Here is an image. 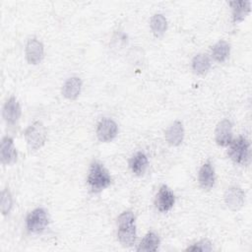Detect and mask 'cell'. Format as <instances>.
<instances>
[{
  "instance_id": "obj_1",
  "label": "cell",
  "mask_w": 252,
  "mask_h": 252,
  "mask_svg": "<svg viewBox=\"0 0 252 252\" xmlns=\"http://www.w3.org/2000/svg\"><path fill=\"white\" fill-rule=\"evenodd\" d=\"M117 236L120 243L125 247H131L136 241L135 216L131 211H125L117 218Z\"/></svg>"
},
{
  "instance_id": "obj_2",
  "label": "cell",
  "mask_w": 252,
  "mask_h": 252,
  "mask_svg": "<svg viewBox=\"0 0 252 252\" xmlns=\"http://www.w3.org/2000/svg\"><path fill=\"white\" fill-rule=\"evenodd\" d=\"M111 181L112 179L108 170L100 162H92L89 169L87 182L93 192L98 193L104 190L111 184Z\"/></svg>"
},
{
  "instance_id": "obj_3",
  "label": "cell",
  "mask_w": 252,
  "mask_h": 252,
  "mask_svg": "<svg viewBox=\"0 0 252 252\" xmlns=\"http://www.w3.org/2000/svg\"><path fill=\"white\" fill-rule=\"evenodd\" d=\"M229 158L238 164H246L250 158V145L246 138L239 136L228 145Z\"/></svg>"
},
{
  "instance_id": "obj_4",
  "label": "cell",
  "mask_w": 252,
  "mask_h": 252,
  "mask_svg": "<svg viewBox=\"0 0 252 252\" xmlns=\"http://www.w3.org/2000/svg\"><path fill=\"white\" fill-rule=\"evenodd\" d=\"M25 139L30 151L39 150L46 141V130L43 124L39 121L31 124L25 131Z\"/></svg>"
},
{
  "instance_id": "obj_5",
  "label": "cell",
  "mask_w": 252,
  "mask_h": 252,
  "mask_svg": "<svg viewBox=\"0 0 252 252\" xmlns=\"http://www.w3.org/2000/svg\"><path fill=\"white\" fill-rule=\"evenodd\" d=\"M47 225L48 216L43 208H36L27 216L26 226L32 233L42 232Z\"/></svg>"
},
{
  "instance_id": "obj_6",
  "label": "cell",
  "mask_w": 252,
  "mask_h": 252,
  "mask_svg": "<svg viewBox=\"0 0 252 252\" xmlns=\"http://www.w3.org/2000/svg\"><path fill=\"white\" fill-rule=\"evenodd\" d=\"M118 133V126L116 122L110 118H102L96 126V136L100 142L112 141Z\"/></svg>"
},
{
  "instance_id": "obj_7",
  "label": "cell",
  "mask_w": 252,
  "mask_h": 252,
  "mask_svg": "<svg viewBox=\"0 0 252 252\" xmlns=\"http://www.w3.org/2000/svg\"><path fill=\"white\" fill-rule=\"evenodd\" d=\"M44 56V47L40 40L32 37L26 44V58L30 64H38Z\"/></svg>"
},
{
  "instance_id": "obj_8",
  "label": "cell",
  "mask_w": 252,
  "mask_h": 252,
  "mask_svg": "<svg viewBox=\"0 0 252 252\" xmlns=\"http://www.w3.org/2000/svg\"><path fill=\"white\" fill-rule=\"evenodd\" d=\"M175 202V197L172 191L166 186H160L155 200V205L157 209L161 213H166L171 210Z\"/></svg>"
},
{
  "instance_id": "obj_9",
  "label": "cell",
  "mask_w": 252,
  "mask_h": 252,
  "mask_svg": "<svg viewBox=\"0 0 252 252\" xmlns=\"http://www.w3.org/2000/svg\"><path fill=\"white\" fill-rule=\"evenodd\" d=\"M215 139L219 146L227 147L232 141V123L228 119L220 121L215 130Z\"/></svg>"
},
{
  "instance_id": "obj_10",
  "label": "cell",
  "mask_w": 252,
  "mask_h": 252,
  "mask_svg": "<svg viewBox=\"0 0 252 252\" xmlns=\"http://www.w3.org/2000/svg\"><path fill=\"white\" fill-rule=\"evenodd\" d=\"M21 105L15 96L8 98L3 106V118L9 125H14L21 117Z\"/></svg>"
},
{
  "instance_id": "obj_11",
  "label": "cell",
  "mask_w": 252,
  "mask_h": 252,
  "mask_svg": "<svg viewBox=\"0 0 252 252\" xmlns=\"http://www.w3.org/2000/svg\"><path fill=\"white\" fill-rule=\"evenodd\" d=\"M18 153L11 137L5 136L1 141L0 146V158L3 164H12L17 160Z\"/></svg>"
},
{
  "instance_id": "obj_12",
  "label": "cell",
  "mask_w": 252,
  "mask_h": 252,
  "mask_svg": "<svg viewBox=\"0 0 252 252\" xmlns=\"http://www.w3.org/2000/svg\"><path fill=\"white\" fill-rule=\"evenodd\" d=\"M224 201L229 209L232 211H237L244 204V192L240 187H229L224 193Z\"/></svg>"
},
{
  "instance_id": "obj_13",
  "label": "cell",
  "mask_w": 252,
  "mask_h": 252,
  "mask_svg": "<svg viewBox=\"0 0 252 252\" xmlns=\"http://www.w3.org/2000/svg\"><path fill=\"white\" fill-rule=\"evenodd\" d=\"M164 137L166 142L171 146L177 147L181 145L184 139L183 124L179 120H176L173 123H171L166 129Z\"/></svg>"
},
{
  "instance_id": "obj_14",
  "label": "cell",
  "mask_w": 252,
  "mask_h": 252,
  "mask_svg": "<svg viewBox=\"0 0 252 252\" xmlns=\"http://www.w3.org/2000/svg\"><path fill=\"white\" fill-rule=\"evenodd\" d=\"M200 186L205 190H210L215 184V170L210 162L204 163L198 173Z\"/></svg>"
},
{
  "instance_id": "obj_15",
  "label": "cell",
  "mask_w": 252,
  "mask_h": 252,
  "mask_svg": "<svg viewBox=\"0 0 252 252\" xmlns=\"http://www.w3.org/2000/svg\"><path fill=\"white\" fill-rule=\"evenodd\" d=\"M82 89V80L79 77L69 78L62 87V94L68 99H76Z\"/></svg>"
},
{
  "instance_id": "obj_16",
  "label": "cell",
  "mask_w": 252,
  "mask_h": 252,
  "mask_svg": "<svg viewBox=\"0 0 252 252\" xmlns=\"http://www.w3.org/2000/svg\"><path fill=\"white\" fill-rule=\"evenodd\" d=\"M129 166L131 168V171L138 176L143 175L146 172V169L148 167V158L145 153L143 152H137L129 161Z\"/></svg>"
},
{
  "instance_id": "obj_17",
  "label": "cell",
  "mask_w": 252,
  "mask_h": 252,
  "mask_svg": "<svg viewBox=\"0 0 252 252\" xmlns=\"http://www.w3.org/2000/svg\"><path fill=\"white\" fill-rule=\"evenodd\" d=\"M229 5L232 8V18L234 23L241 22L250 12V1H232L229 2Z\"/></svg>"
},
{
  "instance_id": "obj_18",
  "label": "cell",
  "mask_w": 252,
  "mask_h": 252,
  "mask_svg": "<svg viewBox=\"0 0 252 252\" xmlns=\"http://www.w3.org/2000/svg\"><path fill=\"white\" fill-rule=\"evenodd\" d=\"M159 246V237L154 231H149L141 240L137 251H157Z\"/></svg>"
},
{
  "instance_id": "obj_19",
  "label": "cell",
  "mask_w": 252,
  "mask_h": 252,
  "mask_svg": "<svg viewBox=\"0 0 252 252\" xmlns=\"http://www.w3.org/2000/svg\"><path fill=\"white\" fill-rule=\"evenodd\" d=\"M230 52V45L225 40H219L212 47V57L219 63L224 62Z\"/></svg>"
},
{
  "instance_id": "obj_20",
  "label": "cell",
  "mask_w": 252,
  "mask_h": 252,
  "mask_svg": "<svg viewBox=\"0 0 252 252\" xmlns=\"http://www.w3.org/2000/svg\"><path fill=\"white\" fill-rule=\"evenodd\" d=\"M211 68V60L207 54L199 53L192 60V69L196 74L203 75Z\"/></svg>"
},
{
  "instance_id": "obj_21",
  "label": "cell",
  "mask_w": 252,
  "mask_h": 252,
  "mask_svg": "<svg viewBox=\"0 0 252 252\" xmlns=\"http://www.w3.org/2000/svg\"><path fill=\"white\" fill-rule=\"evenodd\" d=\"M151 30L156 37H161L166 29H167V21L165 17L161 14H156L151 19Z\"/></svg>"
},
{
  "instance_id": "obj_22",
  "label": "cell",
  "mask_w": 252,
  "mask_h": 252,
  "mask_svg": "<svg viewBox=\"0 0 252 252\" xmlns=\"http://www.w3.org/2000/svg\"><path fill=\"white\" fill-rule=\"evenodd\" d=\"M0 207H1V212L3 215L9 214L13 207V198L11 195V192L8 188H5L1 192V201H0Z\"/></svg>"
},
{
  "instance_id": "obj_23",
  "label": "cell",
  "mask_w": 252,
  "mask_h": 252,
  "mask_svg": "<svg viewBox=\"0 0 252 252\" xmlns=\"http://www.w3.org/2000/svg\"><path fill=\"white\" fill-rule=\"evenodd\" d=\"M211 250H212V244L207 239L200 240L186 248V251H211Z\"/></svg>"
}]
</instances>
